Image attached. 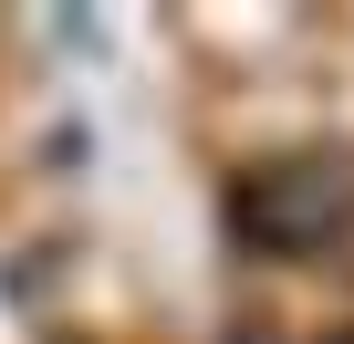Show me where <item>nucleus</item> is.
<instances>
[{
    "instance_id": "nucleus-1",
    "label": "nucleus",
    "mask_w": 354,
    "mask_h": 344,
    "mask_svg": "<svg viewBox=\"0 0 354 344\" xmlns=\"http://www.w3.org/2000/svg\"><path fill=\"white\" fill-rule=\"evenodd\" d=\"M230 230L240 251L261 261H313L354 230V156L344 146H292V156H261L250 178L230 188Z\"/></svg>"
},
{
    "instance_id": "nucleus-2",
    "label": "nucleus",
    "mask_w": 354,
    "mask_h": 344,
    "mask_svg": "<svg viewBox=\"0 0 354 344\" xmlns=\"http://www.w3.org/2000/svg\"><path fill=\"white\" fill-rule=\"evenodd\" d=\"M53 344H73V334H53Z\"/></svg>"
}]
</instances>
